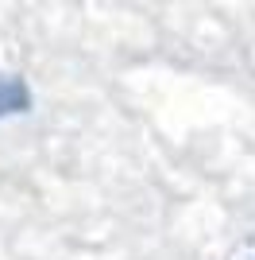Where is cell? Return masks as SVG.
<instances>
[{"mask_svg":"<svg viewBox=\"0 0 255 260\" xmlns=\"http://www.w3.org/2000/svg\"><path fill=\"white\" fill-rule=\"evenodd\" d=\"M35 109V93L20 74H0V120L23 117Z\"/></svg>","mask_w":255,"mask_h":260,"instance_id":"obj_1","label":"cell"},{"mask_svg":"<svg viewBox=\"0 0 255 260\" xmlns=\"http://www.w3.org/2000/svg\"><path fill=\"white\" fill-rule=\"evenodd\" d=\"M224 260H255V233H247L244 241H236L232 249L224 252Z\"/></svg>","mask_w":255,"mask_h":260,"instance_id":"obj_2","label":"cell"}]
</instances>
